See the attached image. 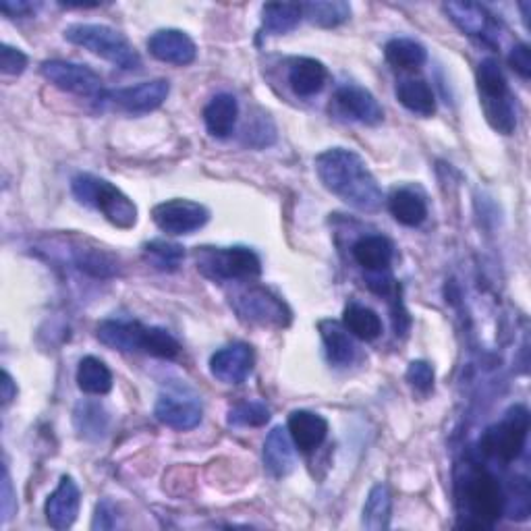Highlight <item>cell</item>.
I'll return each instance as SVG.
<instances>
[{"label":"cell","mask_w":531,"mask_h":531,"mask_svg":"<svg viewBox=\"0 0 531 531\" xmlns=\"http://www.w3.org/2000/svg\"><path fill=\"white\" fill-rule=\"evenodd\" d=\"M316 173L322 185L341 202L359 212L382 208V189L359 154L345 148H332L316 158Z\"/></svg>","instance_id":"6da1fadb"},{"label":"cell","mask_w":531,"mask_h":531,"mask_svg":"<svg viewBox=\"0 0 531 531\" xmlns=\"http://www.w3.org/2000/svg\"><path fill=\"white\" fill-rule=\"evenodd\" d=\"M455 494L459 517L465 527H492L505 507L498 482L478 463H465L459 467Z\"/></svg>","instance_id":"7a4b0ae2"},{"label":"cell","mask_w":531,"mask_h":531,"mask_svg":"<svg viewBox=\"0 0 531 531\" xmlns=\"http://www.w3.org/2000/svg\"><path fill=\"white\" fill-rule=\"evenodd\" d=\"M65 40L94 52L96 57L113 63L123 71L142 69V57L133 44L115 27L100 23H75L65 30Z\"/></svg>","instance_id":"3957f363"},{"label":"cell","mask_w":531,"mask_h":531,"mask_svg":"<svg viewBox=\"0 0 531 531\" xmlns=\"http://www.w3.org/2000/svg\"><path fill=\"white\" fill-rule=\"evenodd\" d=\"M71 189L79 204L98 210L110 225L123 231L135 227L137 206L113 183L96 175L83 173L71 181Z\"/></svg>","instance_id":"277c9868"},{"label":"cell","mask_w":531,"mask_h":531,"mask_svg":"<svg viewBox=\"0 0 531 531\" xmlns=\"http://www.w3.org/2000/svg\"><path fill=\"white\" fill-rule=\"evenodd\" d=\"M478 92L484 115L490 127L502 135H511L517 127L515 98L500 65L494 59H484L478 65Z\"/></svg>","instance_id":"5b68a950"},{"label":"cell","mask_w":531,"mask_h":531,"mask_svg":"<svg viewBox=\"0 0 531 531\" xmlns=\"http://www.w3.org/2000/svg\"><path fill=\"white\" fill-rule=\"evenodd\" d=\"M195 266L214 283L251 281L262 272V262L249 247H198Z\"/></svg>","instance_id":"8992f818"},{"label":"cell","mask_w":531,"mask_h":531,"mask_svg":"<svg viewBox=\"0 0 531 531\" xmlns=\"http://www.w3.org/2000/svg\"><path fill=\"white\" fill-rule=\"evenodd\" d=\"M529 434V411L523 405H515L498 424L488 428L480 440V449L486 457L511 463L521 457Z\"/></svg>","instance_id":"52a82bcc"},{"label":"cell","mask_w":531,"mask_h":531,"mask_svg":"<svg viewBox=\"0 0 531 531\" xmlns=\"http://www.w3.org/2000/svg\"><path fill=\"white\" fill-rule=\"evenodd\" d=\"M235 312L241 320L258 326L287 328L291 324L289 305L264 287H249L233 301Z\"/></svg>","instance_id":"ba28073f"},{"label":"cell","mask_w":531,"mask_h":531,"mask_svg":"<svg viewBox=\"0 0 531 531\" xmlns=\"http://www.w3.org/2000/svg\"><path fill=\"white\" fill-rule=\"evenodd\" d=\"M154 415L160 424L185 432L200 426L204 409L198 395L187 386H169L160 393Z\"/></svg>","instance_id":"9c48e42d"},{"label":"cell","mask_w":531,"mask_h":531,"mask_svg":"<svg viewBox=\"0 0 531 531\" xmlns=\"http://www.w3.org/2000/svg\"><path fill=\"white\" fill-rule=\"evenodd\" d=\"M40 73L52 83L54 88L81 98L102 100V96L106 94L102 86V77L88 65L54 59V61H44Z\"/></svg>","instance_id":"30bf717a"},{"label":"cell","mask_w":531,"mask_h":531,"mask_svg":"<svg viewBox=\"0 0 531 531\" xmlns=\"http://www.w3.org/2000/svg\"><path fill=\"white\" fill-rule=\"evenodd\" d=\"M152 220L166 235H191L206 227L210 212L206 206L191 200H169L152 210Z\"/></svg>","instance_id":"8fae6325"},{"label":"cell","mask_w":531,"mask_h":531,"mask_svg":"<svg viewBox=\"0 0 531 531\" xmlns=\"http://www.w3.org/2000/svg\"><path fill=\"white\" fill-rule=\"evenodd\" d=\"M171 83L166 79H152L144 81L139 86L131 88H121V90H110L102 96V102H108L117 106L123 113L129 115H146L152 110L160 108L164 100L169 98Z\"/></svg>","instance_id":"7c38bea8"},{"label":"cell","mask_w":531,"mask_h":531,"mask_svg":"<svg viewBox=\"0 0 531 531\" xmlns=\"http://www.w3.org/2000/svg\"><path fill=\"white\" fill-rule=\"evenodd\" d=\"M154 326L131 320H104L96 328V337L102 345L117 351H144L148 353Z\"/></svg>","instance_id":"4fadbf2b"},{"label":"cell","mask_w":531,"mask_h":531,"mask_svg":"<svg viewBox=\"0 0 531 531\" xmlns=\"http://www.w3.org/2000/svg\"><path fill=\"white\" fill-rule=\"evenodd\" d=\"M256 355L247 343H231L210 357V372L222 384H241L254 370Z\"/></svg>","instance_id":"5bb4252c"},{"label":"cell","mask_w":531,"mask_h":531,"mask_svg":"<svg viewBox=\"0 0 531 531\" xmlns=\"http://www.w3.org/2000/svg\"><path fill=\"white\" fill-rule=\"evenodd\" d=\"M334 108L351 121L363 125H378L384 119V110L374 94L361 86H343L334 94Z\"/></svg>","instance_id":"9a60e30c"},{"label":"cell","mask_w":531,"mask_h":531,"mask_svg":"<svg viewBox=\"0 0 531 531\" xmlns=\"http://www.w3.org/2000/svg\"><path fill=\"white\" fill-rule=\"evenodd\" d=\"M148 50L154 59L177 67H187L198 59V46L183 30H158L150 36Z\"/></svg>","instance_id":"2e32d148"},{"label":"cell","mask_w":531,"mask_h":531,"mask_svg":"<svg viewBox=\"0 0 531 531\" xmlns=\"http://www.w3.org/2000/svg\"><path fill=\"white\" fill-rule=\"evenodd\" d=\"M79 507H81L79 486L75 484L71 475H63L57 490H54L46 500L44 515L50 527L63 531V529H69L77 521Z\"/></svg>","instance_id":"e0dca14e"},{"label":"cell","mask_w":531,"mask_h":531,"mask_svg":"<svg viewBox=\"0 0 531 531\" xmlns=\"http://www.w3.org/2000/svg\"><path fill=\"white\" fill-rule=\"evenodd\" d=\"M287 430L297 449L305 455H310L316 449H320L322 442L326 440L328 422H326V417H322L320 413L301 409L289 415Z\"/></svg>","instance_id":"ac0fdd59"},{"label":"cell","mask_w":531,"mask_h":531,"mask_svg":"<svg viewBox=\"0 0 531 531\" xmlns=\"http://www.w3.org/2000/svg\"><path fill=\"white\" fill-rule=\"evenodd\" d=\"M264 467L276 480H283L295 469V451L289 430L276 426L264 442Z\"/></svg>","instance_id":"d6986e66"},{"label":"cell","mask_w":531,"mask_h":531,"mask_svg":"<svg viewBox=\"0 0 531 531\" xmlns=\"http://www.w3.org/2000/svg\"><path fill=\"white\" fill-rule=\"evenodd\" d=\"M444 13L459 27V30L471 38H488L494 30L492 15L475 3H446Z\"/></svg>","instance_id":"ffe728a7"},{"label":"cell","mask_w":531,"mask_h":531,"mask_svg":"<svg viewBox=\"0 0 531 531\" xmlns=\"http://www.w3.org/2000/svg\"><path fill=\"white\" fill-rule=\"evenodd\" d=\"M326 81L328 69L324 67V63L310 57H301L291 63L289 83L299 98H312L320 94L326 86Z\"/></svg>","instance_id":"44dd1931"},{"label":"cell","mask_w":531,"mask_h":531,"mask_svg":"<svg viewBox=\"0 0 531 531\" xmlns=\"http://www.w3.org/2000/svg\"><path fill=\"white\" fill-rule=\"evenodd\" d=\"M318 328H320L322 341L326 347V357L332 366H337V368L351 366L357 355L351 332L343 324L334 322V320H322Z\"/></svg>","instance_id":"7402d4cb"},{"label":"cell","mask_w":531,"mask_h":531,"mask_svg":"<svg viewBox=\"0 0 531 531\" xmlns=\"http://www.w3.org/2000/svg\"><path fill=\"white\" fill-rule=\"evenodd\" d=\"M388 210L403 227H419L428 218L426 198L413 187L395 189L388 198Z\"/></svg>","instance_id":"603a6c76"},{"label":"cell","mask_w":531,"mask_h":531,"mask_svg":"<svg viewBox=\"0 0 531 531\" xmlns=\"http://www.w3.org/2000/svg\"><path fill=\"white\" fill-rule=\"evenodd\" d=\"M239 104L231 94H216L204 108V123L210 135L218 139H227L237 125Z\"/></svg>","instance_id":"cb8c5ba5"},{"label":"cell","mask_w":531,"mask_h":531,"mask_svg":"<svg viewBox=\"0 0 531 531\" xmlns=\"http://www.w3.org/2000/svg\"><path fill=\"white\" fill-rule=\"evenodd\" d=\"M353 258L363 270L384 272L395 258V247L382 235H368L353 245Z\"/></svg>","instance_id":"d4e9b609"},{"label":"cell","mask_w":531,"mask_h":531,"mask_svg":"<svg viewBox=\"0 0 531 531\" xmlns=\"http://www.w3.org/2000/svg\"><path fill=\"white\" fill-rule=\"evenodd\" d=\"M77 386L86 395L104 397L113 390V372L108 370L106 363L94 355L83 357L77 368Z\"/></svg>","instance_id":"484cf974"},{"label":"cell","mask_w":531,"mask_h":531,"mask_svg":"<svg viewBox=\"0 0 531 531\" xmlns=\"http://www.w3.org/2000/svg\"><path fill=\"white\" fill-rule=\"evenodd\" d=\"M397 98L417 117H432L436 113V98L426 79H403L397 86Z\"/></svg>","instance_id":"4316f807"},{"label":"cell","mask_w":531,"mask_h":531,"mask_svg":"<svg viewBox=\"0 0 531 531\" xmlns=\"http://www.w3.org/2000/svg\"><path fill=\"white\" fill-rule=\"evenodd\" d=\"M390 515H393V494L386 484H376L363 505L361 523L370 531H384L390 525Z\"/></svg>","instance_id":"83f0119b"},{"label":"cell","mask_w":531,"mask_h":531,"mask_svg":"<svg viewBox=\"0 0 531 531\" xmlns=\"http://www.w3.org/2000/svg\"><path fill=\"white\" fill-rule=\"evenodd\" d=\"M73 424L81 438L100 440L110 424V417L100 403L81 401L73 411Z\"/></svg>","instance_id":"f1b7e54d"},{"label":"cell","mask_w":531,"mask_h":531,"mask_svg":"<svg viewBox=\"0 0 531 531\" xmlns=\"http://www.w3.org/2000/svg\"><path fill=\"white\" fill-rule=\"evenodd\" d=\"M301 17H303L301 5L266 3L262 7V30L270 36H285L295 30Z\"/></svg>","instance_id":"f546056e"},{"label":"cell","mask_w":531,"mask_h":531,"mask_svg":"<svg viewBox=\"0 0 531 531\" xmlns=\"http://www.w3.org/2000/svg\"><path fill=\"white\" fill-rule=\"evenodd\" d=\"M384 57L399 71H417L428 61V52L411 38H395L384 46Z\"/></svg>","instance_id":"4dcf8cb0"},{"label":"cell","mask_w":531,"mask_h":531,"mask_svg":"<svg viewBox=\"0 0 531 531\" xmlns=\"http://www.w3.org/2000/svg\"><path fill=\"white\" fill-rule=\"evenodd\" d=\"M343 326L361 341H376L382 334L380 316L366 305L351 303L343 312Z\"/></svg>","instance_id":"1f68e13d"},{"label":"cell","mask_w":531,"mask_h":531,"mask_svg":"<svg viewBox=\"0 0 531 531\" xmlns=\"http://www.w3.org/2000/svg\"><path fill=\"white\" fill-rule=\"evenodd\" d=\"M303 17L310 19L318 27H339L351 17V5L343 0H324V3H305L301 5Z\"/></svg>","instance_id":"d6a6232c"},{"label":"cell","mask_w":531,"mask_h":531,"mask_svg":"<svg viewBox=\"0 0 531 531\" xmlns=\"http://www.w3.org/2000/svg\"><path fill=\"white\" fill-rule=\"evenodd\" d=\"M73 260L79 270L88 272L96 278H108V276L117 274L119 270V260H115L108 254V251L100 247H75Z\"/></svg>","instance_id":"836d02e7"},{"label":"cell","mask_w":531,"mask_h":531,"mask_svg":"<svg viewBox=\"0 0 531 531\" xmlns=\"http://www.w3.org/2000/svg\"><path fill=\"white\" fill-rule=\"evenodd\" d=\"M144 256L154 268L164 270V272H173L179 268L181 260L185 258V249L171 241L154 239L144 245Z\"/></svg>","instance_id":"e575fe53"},{"label":"cell","mask_w":531,"mask_h":531,"mask_svg":"<svg viewBox=\"0 0 531 531\" xmlns=\"http://www.w3.org/2000/svg\"><path fill=\"white\" fill-rule=\"evenodd\" d=\"M270 422V409L260 401H243L229 411V424L235 428H260Z\"/></svg>","instance_id":"d590c367"},{"label":"cell","mask_w":531,"mask_h":531,"mask_svg":"<svg viewBox=\"0 0 531 531\" xmlns=\"http://www.w3.org/2000/svg\"><path fill=\"white\" fill-rule=\"evenodd\" d=\"M407 382L417 390V393L428 395L434 388V368L428 361H411L407 368Z\"/></svg>","instance_id":"8d00e7d4"},{"label":"cell","mask_w":531,"mask_h":531,"mask_svg":"<svg viewBox=\"0 0 531 531\" xmlns=\"http://www.w3.org/2000/svg\"><path fill=\"white\" fill-rule=\"evenodd\" d=\"M274 139H276V129H274L272 121L268 119V115L258 119L256 123L247 125V139H245V142L249 146L266 148V146H270L274 142Z\"/></svg>","instance_id":"74e56055"},{"label":"cell","mask_w":531,"mask_h":531,"mask_svg":"<svg viewBox=\"0 0 531 531\" xmlns=\"http://www.w3.org/2000/svg\"><path fill=\"white\" fill-rule=\"evenodd\" d=\"M27 67V54L15 46L3 44L0 48V69L7 75H21Z\"/></svg>","instance_id":"f35d334b"},{"label":"cell","mask_w":531,"mask_h":531,"mask_svg":"<svg viewBox=\"0 0 531 531\" xmlns=\"http://www.w3.org/2000/svg\"><path fill=\"white\" fill-rule=\"evenodd\" d=\"M115 527H117V507L110 500L98 502L92 529H115Z\"/></svg>","instance_id":"ab89813d"},{"label":"cell","mask_w":531,"mask_h":531,"mask_svg":"<svg viewBox=\"0 0 531 531\" xmlns=\"http://www.w3.org/2000/svg\"><path fill=\"white\" fill-rule=\"evenodd\" d=\"M509 65L515 73H519L523 79H529L531 75V52L527 44H517L509 54Z\"/></svg>","instance_id":"60d3db41"},{"label":"cell","mask_w":531,"mask_h":531,"mask_svg":"<svg viewBox=\"0 0 531 531\" xmlns=\"http://www.w3.org/2000/svg\"><path fill=\"white\" fill-rule=\"evenodd\" d=\"M0 511H3V523H9L11 517L17 511V502L13 498V486H11V478H9V471L5 469L3 473V494H0Z\"/></svg>","instance_id":"b9f144b4"},{"label":"cell","mask_w":531,"mask_h":531,"mask_svg":"<svg viewBox=\"0 0 531 531\" xmlns=\"http://www.w3.org/2000/svg\"><path fill=\"white\" fill-rule=\"evenodd\" d=\"M0 11L9 17H30L36 15L38 5L25 3V0H0Z\"/></svg>","instance_id":"7bdbcfd3"},{"label":"cell","mask_w":531,"mask_h":531,"mask_svg":"<svg viewBox=\"0 0 531 531\" xmlns=\"http://www.w3.org/2000/svg\"><path fill=\"white\" fill-rule=\"evenodd\" d=\"M0 386H3V388H0V390H3V405H9L17 397V386H15V382H13L9 372H3V384H0Z\"/></svg>","instance_id":"ee69618b"}]
</instances>
